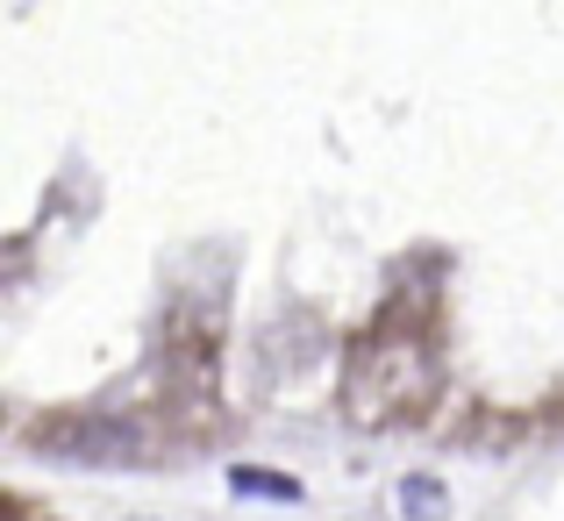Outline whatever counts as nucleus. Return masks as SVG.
<instances>
[{"label": "nucleus", "instance_id": "nucleus-1", "mask_svg": "<svg viewBox=\"0 0 564 521\" xmlns=\"http://www.w3.org/2000/svg\"><path fill=\"white\" fill-rule=\"evenodd\" d=\"M51 443H65L57 457H94V465H108V457H137V428L122 422H94V428H57Z\"/></svg>", "mask_w": 564, "mask_h": 521}, {"label": "nucleus", "instance_id": "nucleus-2", "mask_svg": "<svg viewBox=\"0 0 564 521\" xmlns=\"http://www.w3.org/2000/svg\"><path fill=\"white\" fill-rule=\"evenodd\" d=\"M229 486H236V493H258V500H301V479H286V471H250V465H236Z\"/></svg>", "mask_w": 564, "mask_h": 521}, {"label": "nucleus", "instance_id": "nucleus-3", "mask_svg": "<svg viewBox=\"0 0 564 521\" xmlns=\"http://www.w3.org/2000/svg\"><path fill=\"white\" fill-rule=\"evenodd\" d=\"M400 508H408V521H436L443 514V486L436 479H400Z\"/></svg>", "mask_w": 564, "mask_h": 521}]
</instances>
